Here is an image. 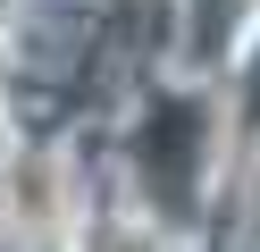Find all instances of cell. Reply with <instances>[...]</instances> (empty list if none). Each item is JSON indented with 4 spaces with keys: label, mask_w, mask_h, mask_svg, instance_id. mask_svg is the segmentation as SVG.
Wrapping results in <instances>:
<instances>
[{
    "label": "cell",
    "mask_w": 260,
    "mask_h": 252,
    "mask_svg": "<svg viewBox=\"0 0 260 252\" xmlns=\"http://www.w3.org/2000/svg\"><path fill=\"white\" fill-rule=\"evenodd\" d=\"M202 143H210V118H202V101H159V109L143 118V134H135V168H143L151 202L176 218V227L193 218V177H202Z\"/></svg>",
    "instance_id": "6da1fadb"
},
{
    "label": "cell",
    "mask_w": 260,
    "mask_h": 252,
    "mask_svg": "<svg viewBox=\"0 0 260 252\" xmlns=\"http://www.w3.org/2000/svg\"><path fill=\"white\" fill-rule=\"evenodd\" d=\"M17 210L25 218H51V168H17Z\"/></svg>",
    "instance_id": "7a4b0ae2"
},
{
    "label": "cell",
    "mask_w": 260,
    "mask_h": 252,
    "mask_svg": "<svg viewBox=\"0 0 260 252\" xmlns=\"http://www.w3.org/2000/svg\"><path fill=\"white\" fill-rule=\"evenodd\" d=\"M92 252H151V244H135V235H92Z\"/></svg>",
    "instance_id": "3957f363"
}]
</instances>
